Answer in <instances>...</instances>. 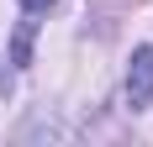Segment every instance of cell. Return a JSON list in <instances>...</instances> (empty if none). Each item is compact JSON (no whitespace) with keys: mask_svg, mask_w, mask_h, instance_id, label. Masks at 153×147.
Returning <instances> with one entry per match:
<instances>
[{"mask_svg":"<svg viewBox=\"0 0 153 147\" xmlns=\"http://www.w3.org/2000/svg\"><path fill=\"white\" fill-rule=\"evenodd\" d=\"M127 100L148 105L153 100V47H137L132 53V68H127Z\"/></svg>","mask_w":153,"mask_h":147,"instance_id":"obj_1","label":"cell"},{"mask_svg":"<svg viewBox=\"0 0 153 147\" xmlns=\"http://www.w3.org/2000/svg\"><path fill=\"white\" fill-rule=\"evenodd\" d=\"M27 42H32V21L16 32V63H27Z\"/></svg>","mask_w":153,"mask_h":147,"instance_id":"obj_2","label":"cell"},{"mask_svg":"<svg viewBox=\"0 0 153 147\" xmlns=\"http://www.w3.org/2000/svg\"><path fill=\"white\" fill-rule=\"evenodd\" d=\"M21 5H27V11H48L53 0H21Z\"/></svg>","mask_w":153,"mask_h":147,"instance_id":"obj_3","label":"cell"}]
</instances>
